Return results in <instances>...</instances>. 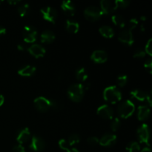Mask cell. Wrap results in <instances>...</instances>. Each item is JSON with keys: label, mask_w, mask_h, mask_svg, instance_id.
I'll return each mask as SVG.
<instances>
[{"label": "cell", "mask_w": 152, "mask_h": 152, "mask_svg": "<svg viewBox=\"0 0 152 152\" xmlns=\"http://www.w3.org/2000/svg\"><path fill=\"white\" fill-rule=\"evenodd\" d=\"M103 97L106 102L111 104H115L121 100L122 94L116 86H109L104 91Z\"/></svg>", "instance_id": "6da1fadb"}, {"label": "cell", "mask_w": 152, "mask_h": 152, "mask_svg": "<svg viewBox=\"0 0 152 152\" xmlns=\"http://www.w3.org/2000/svg\"><path fill=\"white\" fill-rule=\"evenodd\" d=\"M84 86L82 84L71 85L68 90V94L70 99L75 102H79L83 99L84 96Z\"/></svg>", "instance_id": "7a4b0ae2"}, {"label": "cell", "mask_w": 152, "mask_h": 152, "mask_svg": "<svg viewBox=\"0 0 152 152\" xmlns=\"http://www.w3.org/2000/svg\"><path fill=\"white\" fill-rule=\"evenodd\" d=\"M135 111V105L132 101L126 100L120 104L117 108V113L121 118L126 119L131 117Z\"/></svg>", "instance_id": "3957f363"}, {"label": "cell", "mask_w": 152, "mask_h": 152, "mask_svg": "<svg viewBox=\"0 0 152 152\" xmlns=\"http://www.w3.org/2000/svg\"><path fill=\"white\" fill-rule=\"evenodd\" d=\"M84 15L88 20L91 22L97 21L103 16V13L100 8L96 6H90L85 10Z\"/></svg>", "instance_id": "277c9868"}, {"label": "cell", "mask_w": 152, "mask_h": 152, "mask_svg": "<svg viewBox=\"0 0 152 152\" xmlns=\"http://www.w3.org/2000/svg\"><path fill=\"white\" fill-rule=\"evenodd\" d=\"M34 105L35 108L41 112L47 111L51 108L50 99H48L47 98L43 97V96H39L34 99Z\"/></svg>", "instance_id": "5b68a950"}, {"label": "cell", "mask_w": 152, "mask_h": 152, "mask_svg": "<svg viewBox=\"0 0 152 152\" xmlns=\"http://www.w3.org/2000/svg\"><path fill=\"white\" fill-rule=\"evenodd\" d=\"M137 137L140 142L149 145L150 130L148 125L142 124L140 127H139L137 129Z\"/></svg>", "instance_id": "8992f818"}, {"label": "cell", "mask_w": 152, "mask_h": 152, "mask_svg": "<svg viewBox=\"0 0 152 152\" xmlns=\"http://www.w3.org/2000/svg\"><path fill=\"white\" fill-rule=\"evenodd\" d=\"M24 41L28 43H33L37 40V31L31 26H25L23 29Z\"/></svg>", "instance_id": "52a82bcc"}, {"label": "cell", "mask_w": 152, "mask_h": 152, "mask_svg": "<svg viewBox=\"0 0 152 152\" xmlns=\"http://www.w3.org/2000/svg\"><path fill=\"white\" fill-rule=\"evenodd\" d=\"M41 13L42 14L43 18L48 22H52L53 24L56 22V19L57 17V12L54 8L51 7H45L41 9Z\"/></svg>", "instance_id": "ba28073f"}, {"label": "cell", "mask_w": 152, "mask_h": 152, "mask_svg": "<svg viewBox=\"0 0 152 152\" xmlns=\"http://www.w3.org/2000/svg\"><path fill=\"white\" fill-rule=\"evenodd\" d=\"M45 144L42 138L37 135L33 136L31 139V142L30 144V148L35 151H42L45 148Z\"/></svg>", "instance_id": "9c48e42d"}, {"label": "cell", "mask_w": 152, "mask_h": 152, "mask_svg": "<svg viewBox=\"0 0 152 152\" xmlns=\"http://www.w3.org/2000/svg\"><path fill=\"white\" fill-rule=\"evenodd\" d=\"M118 39L121 42L124 43V44L127 45H132L134 43L133 34H132V31H129V29L122 31L119 34Z\"/></svg>", "instance_id": "30bf717a"}, {"label": "cell", "mask_w": 152, "mask_h": 152, "mask_svg": "<svg viewBox=\"0 0 152 152\" xmlns=\"http://www.w3.org/2000/svg\"><path fill=\"white\" fill-rule=\"evenodd\" d=\"M97 114L99 117L104 119H113L114 117V111L108 105H102L97 109Z\"/></svg>", "instance_id": "8fae6325"}, {"label": "cell", "mask_w": 152, "mask_h": 152, "mask_svg": "<svg viewBox=\"0 0 152 152\" xmlns=\"http://www.w3.org/2000/svg\"><path fill=\"white\" fill-rule=\"evenodd\" d=\"M91 59L96 63H104L108 59V54L102 50H96L92 53Z\"/></svg>", "instance_id": "7c38bea8"}, {"label": "cell", "mask_w": 152, "mask_h": 152, "mask_svg": "<svg viewBox=\"0 0 152 152\" xmlns=\"http://www.w3.org/2000/svg\"><path fill=\"white\" fill-rule=\"evenodd\" d=\"M116 141H117V136L115 134H105L99 140V142L102 146L109 147L114 145Z\"/></svg>", "instance_id": "4fadbf2b"}, {"label": "cell", "mask_w": 152, "mask_h": 152, "mask_svg": "<svg viewBox=\"0 0 152 152\" xmlns=\"http://www.w3.org/2000/svg\"><path fill=\"white\" fill-rule=\"evenodd\" d=\"M101 5V10L103 13V14H111V13H114L117 8L114 2H112L108 0H102L100 2Z\"/></svg>", "instance_id": "5bb4252c"}, {"label": "cell", "mask_w": 152, "mask_h": 152, "mask_svg": "<svg viewBox=\"0 0 152 152\" xmlns=\"http://www.w3.org/2000/svg\"><path fill=\"white\" fill-rule=\"evenodd\" d=\"M28 51L32 56L36 58L43 57L45 54V49L39 44H34L28 48Z\"/></svg>", "instance_id": "9a60e30c"}, {"label": "cell", "mask_w": 152, "mask_h": 152, "mask_svg": "<svg viewBox=\"0 0 152 152\" xmlns=\"http://www.w3.org/2000/svg\"><path fill=\"white\" fill-rule=\"evenodd\" d=\"M61 7L63 10L64 13L69 16H73L75 13L76 7L75 4L71 1H62Z\"/></svg>", "instance_id": "2e32d148"}, {"label": "cell", "mask_w": 152, "mask_h": 152, "mask_svg": "<svg viewBox=\"0 0 152 152\" xmlns=\"http://www.w3.org/2000/svg\"><path fill=\"white\" fill-rule=\"evenodd\" d=\"M150 114H151V110H150L149 107L145 106V105H141L138 108L137 117L138 120L140 121L146 120L150 117Z\"/></svg>", "instance_id": "e0dca14e"}, {"label": "cell", "mask_w": 152, "mask_h": 152, "mask_svg": "<svg viewBox=\"0 0 152 152\" xmlns=\"http://www.w3.org/2000/svg\"><path fill=\"white\" fill-rule=\"evenodd\" d=\"M30 137H31V132H30L29 129L28 128H25L19 132L17 137H16V140L19 143L23 144L29 140Z\"/></svg>", "instance_id": "ac0fdd59"}, {"label": "cell", "mask_w": 152, "mask_h": 152, "mask_svg": "<svg viewBox=\"0 0 152 152\" xmlns=\"http://www.w3.org/2000/svg\"><path fill=\"white\" fill-rule=\"evenodd\" d=\"M40 39H41L42 42L50 44V43L53 42L54 41L55 34L52 31L47 30V31H45L42 33Z\"/></svg>", "instance_id": "d6986e66"}, {"label": "cell", "mask_w": 152, "mask_h": 152, "mask_svg": "<svg viewBox=\"0 0 152 152\" xmlns=\"http://www.w3.org/2000/svg\"><path fill=\"white\" fill-rule=\"evenodd\" d=\"M36 68L31 65H25L18 71V74L22 77H31L35 73Z\"/></svg>", "instance_id": "ffe728a7"}, {"label": "cell", "mask_w": 152, "mask_h": 152, "mask_svg": "<svg viewBox=\"0 0 152 152\" xmlns=\"http://www.w3.org/2000/svg\"><path fill=\"white\" fill-rule=\"evenodd\" d=\"M99 31L101 35L105 38H112L114 36V31L111 27L108 26V25H103V26L100 27Z\"/></svg>", "instance_id": "44dd1931"}, {"label": "cell", "mask_w": 152, "mask_h": 152, "mask_svg": "<svg viewBox=\"0 0 152 152\" xmlns=\"http://www.w3.org/2000/svg\"><path fill=\"white\" fill-rule=\"evenodd\" d=\"M130 94L133 99H137L138 101H140V102H143V101H145L146 99L147 93H145V91H143L142 90H139V89L134 90L132 91H131Z\"/></svg>", "instance_id": "7402d4cb"}, {"label": "cell", "mask_w": 152, "mask_h": 152, "mask_svg": "<svg viewBox=\"0 0 152 152\" xmlns=\"http://www.w3.org/2000/svg\"><path fill=\"white\" fill-rule=\"evenodd\" d=\"M80 25L77 22L71 20H67L66 22V30L68 32L71 34H77L79 31Z\"/></svg>", "instance_id": "603a6c76"}, {"label": "cell", "mask_w": 152, "mask_h": 152, "mask_svg": "<svg viewBox=\"0 0 152 152\" xmlns=\"http://www.w3.org/2000/svg\"><path fill=\"white\" fill-rule=\"evenodd\" d=\"M111 20H112L113 23L117 26L120 27V28H123L126 25V21H125L124 18L121 16V15L116 14L112 16L111 17Z\"/></svg>", "instance_id": "cb8c5ba5"}, {"label": "cell", "mask_w": 152, "mask_h": 152, "mask_svg": "<svg viewBox=\"0 0 152 152\" xmlns=\"http://www.w3.org/2000/svg\"><path fill=\"white\" fill-rule=\"evenodd\" d=\"M76 77L80 82H85L88 79V74L84 68L78 69L76 72Z\"/></svg>", "instance_id": "d4e9b609"}, {"label": "cell", "mask_w": 152, "mask_h": 152, "mask_svg": "<svg viewBox=\"0 0 152 152\" xmlns=\"http://www.w3.org/2000/svg\"><path fill=\"white\" fill-rule=\"evenodd\" d=\"M128 152H139L140 151V146L137 142H131L126 146Z\"/></svg>", "instance_id": "484cf974"}, {"label": "cell", "mask_w": 152, "mask_h": 152, "mask_svg": "<svg viewBox=\"0 0 152 152\" xmlns=\"http://www.w3.org/2000/svg\"><path fill=\"white\" fill-rule=\"evenodd\" d=\"M29 11V4H23L20 5L18 8V13L21 17H24L26 16Z\"/></svg>", "instance_id": "4316f807"}, {"label": "cell", "mask_w": 152, "mask_h": 152, "mask_svg": "<svg viewBox=\"0 0 152 152\" xmlns=\"http://www.w3.org/2000/svg\"><path fill=\"white\" fill-rule=\"evenodd\" d=\"M80 141V137L77 134H73L68 138V140L67 141L68 143V145L70 146H72V145H75V144L78 143Z\"/></svg>", "instance_id": "83f0119b"}, {"label": "cell", "mask_w": 152, "mask_h": 152, "mask_svg": "<svg viewBox=\"0 0 152 152\" xmlns=\"http://www.w3.org/2000/svg\"><path fill=\"white\" fill-rule=\"evenodd\" d=\"M115 4L116 8H126L129 5L130 2L129 1H126V0H117L114 1Z\"/></svg>", "instance_id": "f1b7e54d"}, {"label": "cell", "mask_w": 152, "mask_h": 152, "mask_svg": "<svg viewBox=\"0 0 152 152\" xmlns=\"http://www.w3.org/2000/svg\"><path fill=\"white\" fill-rule=\"evenodd\" d=\"M117 84L120 87H124L128 83V77L126 75L119 76L117 78Z\"/></svg>", "instance_id": "f546056e"}, {"label": "cell", "mask_w": 152, "mask_h": 152, "mask_svg": "<svg viewBox=\"0 0 152 152\" xmlns=\"http://www.w3.org/2000/svg\"><path fill=\"white\" fill-rule=\"evenodd\" d=\"M120 124H121V123H120V119L117 118V117L114 118L111 124V129H112L113 132H116V131L118 130L119 128L120 127Z\"/></svg>", "instance_id": "4dcf8cb0"}, {"label": "cell", "mask_w": 152, "mask_h": 152, "mask_svg": "<svg viewBox=\"0 0 152 152\" xmlns=\"http://www.w3.org/2000/svg\"><path fill=\"white\" fill-rule=\"evenodd\" d=\"M59 145L62 150H65V151H67L68 149H69L70 145H68V142H67L65 140H63V139L60 140L59 141Z\"/></svg>", "instance_id": "1f68e13d"}, {"label": "cell", "mask_w": 152, "mask_h": 152, "mask_svg": "<svg viewBox=\"0 0 152 152\" xmlns=\"http://www.w3.org/2000/svg\"><path fill=\"white\" fill-rule=\"evenodd\" d=\"M137 25H138L137 19H134V18L130 19V21H129V30L132 31L134 28H135L137 26Z\"/></svg>", "instance_id": "d6a6232c"}, {"label": "cell", "mask_w": 152, "mask_h": 152, "mask_svg": "<svg viewBox=\"0 0 152 152\" xmlns=\"http://www.w3.org/2000/svg\"><path fill=\"white\" fill-rule=\"evenodd\" d=\"M145 56V53L144 50L139 49V50H137L134 53V57L137 58V59H141V58H143Z\"/></svg>", "instance_id": "836d02e7"}, {"label": "cell", "mask_w": 152, "mask_h": 152, "mask_svg": "<svg viewBox=\"0 0 152 152\" xmlns=\"http://www.w3.org/2000/svg\"><path fill=\"white\" fill-rule=\"evenodd\" d=\"M87 142L89 145H95L99 143V139L96 137H90L88 138Z\"/></svg>", "instance_id": "e575fe53"}, {"label": "cell", "mask_w": 152, "mask_h": 152, "mask_svg": "<svg viewBox=\"0 0 152 152\" xmlns=\"http://www.w3.org/2000/svg\"><path fill=\"white\" fill-rule=\"evenodd\" d=\"M152 39H150L149 40H148V43L146 44V45H145V53H148L149 56H151L152 55Z\"/></svg>", "instance_id": "d590c367"}, {"label": "cell", "mask_w": 152, "mask_h": 152, "mask_svg": "<svg viewBox=\"0 0 152 152\" xmlns=\"http://www.w3.org/2000/svg\"><path fill=\"white\" fill-rule=\"evenodd\" d=\"M144 66H145V69H146L147 71L150 73V74H151L152 61L151 60V59H148V60H147L146 62H145V65H144Z\"/></svg>", "instance_id": "8d00e7d4"}, {"label": "cell", "mask_w": 152, "mask_h": 152, "mask_svg": "<svg viewBox=\"0 0 152 152\" xmlns=\"http://www.w3.org/2000/svg\"><path fill=\"white\" fill-rule=\"evenodd\" d=\"M13 152H25V148L22 145H17L13 148Z\"/></svg>", "instance_id": "74e56055"}, {"label": "cell", "mask_w": 152, "mask_h": 152, "mask_svg": "<svg viewBox=\"0 0 152 152\" xmlns=\"http://www.w3.org/2000/svg\"><path fill=\"white\" fill-rule=\"evenodd\" d=\"M146 101L148 102V105L149 106H151V103H152V100H151V91H150L149 93L147 94V96H146Z\"/></svg>", "instance_id": "f35d334b"}, {"label": "cell", "mask_w": 152, "mask_h": 152, "mask_svg": "<svg viewBox=\"0 0 152 152\" xmlns=\"http://www.w3.org/2000/svg\"><path fill=\"white\" fill-rule=\"evenodd\" d=\"M17 48H18V50H22V51H23V50H25V49H26V46H25L24 44H22V43H20V44L18 45Z\"/></svg>", "instance_id": "ab89813d"}, {"label": "cell", "mask_w": 152, "mask_h": 152, "mask_svg": "<svg viewBox=\"0 0 152 152\" xmlns=\"http://www.w3.org/2000/svg\"><path fill=\"white\" fill-rule=\"evenodd\" d=\"M5 33H6L5 28H4L3 26L0 25V35H3V34H5Z\"/></svg>", "instance_id": "60d3db41"}, {"label": "cell", "mask_w": 152, "mask_h": 152, "mask_svg": "<svg viewBox=\"0 0 152 152\" xmlns=\"http://www.w3.org/2000/svg\"><path fill=\"white\" fill-rule=\"evenodd\" d=\"M4 96H3L1 94H0V106H1V105H3V103H4Z\"/></svg>", "instance_id": "b9f144b4"}, {"label": "cell", "mask_w": 152, "mask_h": 152, "mask_svg": "<svg viewBox=\"0 0 152 152\" xmlns=\"http://www.w3.org/2000/svg\"><path fill=\"white\" fill-rule=\"evenodd\" d=\"M66 152H79L78 150L77 149V148H69V149H68L66 151Z\"/></svg>", "instance_id": "7bdbcfd3"}, {"label": "cell", "mask_w": 152, "mask_h": 152, "mask_svg": "<svg viewBox=\"0 0 152 152\" xmlns=\"http://www.w3.org/2000/svg\"><path fill=\"white\" fill-rule=\"evenodd\" d=\"M7 2H8L10 4H16L17 3L20 2V1H8Z\"/></svg>", "instance_id": "ee69618b"}, {"label": "cell", "mask_w": 152, "mask_h": 152, "mask_svg": "<svg viewBox=\"0 0 152 152\" xmlns=\"http://www.w3.org/2000/svg\"><path fill=\"white\" fill-rule=\"evenodd\" d=\"M141 152H151V149L149 148H145L141 151Z\"/></svg>", "instance_id": "f6af8a7d"}, {"label": "cell", "mask_w": 152, "mask_h": 152, "mask_svg": "<svg viewBox=\"0 0 152 152\" xmlns=\"http://www.w3.org/2000/svg\"><path fill=\"white\" fill-rule=\"evenodd\" d=\"M140 19H142V20H146V17L145 16H141Z\"/></svg>", "instance_id": "bcb514c9"}, {"label": "cell", "mask_w": 152, "mask_h": 152, "mask_svg": "<svg viewBox=\"0 0 152 152\" xmlns=\"http://www.w3.org/2000/svg\"><path fill=\"white\" fill-rule=\"evenodd\" d=\"M144 30H145V28H144L143 25H142V26H141V31H144Z\"/></svg>", "instance_id": "7dc6e473"}, {"label": "cell", "mask_w": 152, "mask_h": 152, "mask_svg": "<svg viewBox=\"0 0 152 152\" xmlns=\"http://www.w3.org/2000/svg\"><path fill=\"white\" fill-rule=\"evenodd\" d=\"M1 2H2V1H0V4H1Z\"/></svg>", "instance_id": "c3c4849f"}]
</instances>
